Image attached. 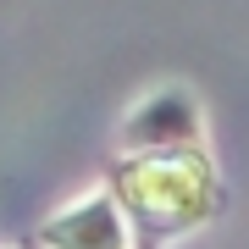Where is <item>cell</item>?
<instances>
[{
	"label": "cell",
	"mask_w": 249,
	"mask_h": 249,
	"mask_svg": "<svg viewBox=\"0 0 249 249\" xmlns=\"http://www.w3.org/2000/svg\"><path fill=\"white\" fill-rule=\"evenodd\" d=\"M116 205L127 211L133 249H160L216 211V172L205 150H155L116 166Z\"/></svg>",
	"instance_id": "1"
},
{
	"label": "cell",
	"mask_w": 249,
	"mask_h": 249,
	"mask_svg": "<svg viewBox=\"0 0 249 249\" xmlns=\"http://www.w3.org/2000/svg\"><path fill=\"white\" fill-rule=\"evenodd\" d=\"M39 244L45 249H133V232H127L116 194H83L39 227Z\"/></svg>",
	"instance_id": "3"
},
{
	"label": "cell",
	"mask_w": 249,
	"mask_h": 249,
	"mask_svg": "<svg viewBox=\"0 0 249 249\" xmlns=\"http://www.w3.org/2000/svg\"><path fill=\"white\" fill-rule=\"evenodd\" d=\"M122 144L133 155H155V150H194L199 144V100L188 89H160L144 106L122 116Z\"/></svg>",
	"instance_id": "2"
}]
</instances>
